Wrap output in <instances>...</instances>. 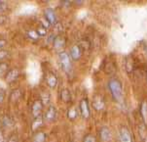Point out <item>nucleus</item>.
Wrapping results in <instances>:
<instances>
[{
  "label": "nucleus",
  "instance_id": "nucleus-1",
  "mask_svg": "<svg viewBox=\"0 0 147 142\" xmlns=\"http://www.w3.org/2000/svg\"><path fill=\"white\" fill-rule=\"evenodd\" d=\"M108 86L113 98L116 101H120L122 99V95H123V88H122V84L120 81L117 79H111L108 83Z\"/></svg>",
  "mask_w": 147,
  "mask_h": 142
},
{
  "label": "nucleus",
  "instance_id": "nucleus-2",
  "mask_svg": "<svg viewBox=\"0 0 147 142\" xmlns=\"http://www.w3.org/2000/svg\"><path fill=\"white\" fill-rule=\"evenodd\" d=\"M59 61H61V67L63 68V70L65 72H69L71 68V64H70V58L69 55L65 52H61L59 54Z\"/></svg>",
  "mask_w": 147,
  "mask_h": 142
},
{
  "label": "nucleus",
  "instance_id": "nucleus-3",
  "mask_svg": "<svg viewBox=\"0 0 147 142\" xmlns=\"http://www.w3.org/2000/svg\"><path fill=\"white\" fill-rule=\"evenodd\" d=\"M42 109H43V103H42V101L41 100H36L33 103L32 108H31L33 117H35V118H37V117H40Z\"/></svg>",
  "mask_w": 147,
  "mask_h": 142
},
{
  "label": "nucleus",
  "instance_id": "nucleus-4",
  "mask_svg": "<svg viewBox=\"0 0 147 142\" xmlns=\"http://www.w3.org/2000/svg\"><path fill=\"white\" fill-rule=\"evenodd\" d=\"M80 111L81 114L83 116V118L88 119L90 117V108H89V103L87 99H83L80 102Z\"/></svg>",
  "mask_w": 147,
  "mask_h": 142
},
{
  "label": "nucleus",
  "instance_id": "nucleus-5",
  "mask_svg": "<svg viewBox=\"0 0 147 142\" xmlns=\"http://www.w3.org/2000/svg\"><path fill=\"white\" fill-rule=\"evenodd\" d=\"M44 14H45L46 20L48 21L49 24H51V25L56 24V22H57V16H56V13H55V11H54L53 9L47 8L46 10H45Z\"/></svg>",
  "mask_w": 147,
  "mask_h": 142
},
{
  "label": "nucleus",
  "instance_id": "nucleus-6",
  "mask_svg": "<svg viewBox=\"0 0 147 142\" xmlns=\"http://www.w3.org/2000/svg\"><path fill=\"white\" fill-rule=\"evenodd\" d=\"M19 70L18 69H12L10 71L7 72V74H6V81L7 83H13V81H16L17 79L19 78Z\"/></svg>",
  "mask_w": 147,
  "mask_h": 142
},
{
  "label": "nucleus",
  "instance_id": "nucleus-7",
  "mask_svg": "<svg viewBox=\"0 0 147 142\" xmlns=\"http://www.w3.org/2000/svg\"><path fill=\"white\" fill-rule=\"evenodd\" d=\"M120 142H133L131 141V133L128 130V128H122L120 130Z\"/></svg>",
  "mask_w": 147,
  "mask_h": 142
},
{
  "label": "nucleus",
  "instance_id": "nucleus-8",
  "mask_svg": "<svg viewBox=\"0 0 147 142\" xmlns=\"http://www.w3.org/2000/svg\"><path fill=\"white\" fill-rule=\"evenodd\" d=\"M100 138L103 142H109L111 140L112 136L111 132L108 129V128H102L100 130Z\"/></svg>",
  "mask_w": 147,
  "mask_h": 142
},
{
  "label": "nucleus",
  "instance_id": "nucleus-9",
  "mask_svg": "<svg viewBox=\"0 0 147 142\" xmlns=\"http://www.w3.org/2000/svg\"><path fill=\"white\" fill-rule=\"evenodd\" d=\"M64 45H65V40H64L63 37L61 36H57L54 40V47L57 50H61L63 49Z\"/></svg>",
  "mask_w": 147,
  "mask_h": 142
},
{
  "label": "nucleus",
  "instance_id": "nucleus-10",
  "mask_svg": "<svg viewBox=\"0 0 147 142\" xmlns=\"http://www.w3.org/2000/svg\"><path fill=\"white\" fill-rule=\"evenodd\" d=\"M56 115H57V112H56V109H55V107L50 106L49 109L46 112L45 118L48 119V121H54V119H56Z\"/></svg>",
  "mask_w": 147,
  "mask_h": 142
},
{
  "label": "nucleus",
  "instance_id": "nucleus-11",
  "mask_svg": "<svg viewBox=\"0 0 147 142\" xmlns=\"http://www.w3.org/2000/svg\"><path fill=\"white\" fill-rule=\"evenodd\" d=\"M70 55L73 60H78L81 57V49L78 45H74L71 48Z\"/></svg>",
  "mask_w": 147,
  "mask_h": 142
},
{
  "label": "nucleus",
  "instance_id": "nucleus-12",
  "mask_svg": "<svg viewBox=\"0 0 147 142\" xmlns=\"http://www.w3.org/2000/svg\"><path fill=\"white\" fill-rule=\"evenodd\" d=\"M140 114H141V117H142L144 123L147 124V102L146 101H143L142 104H141Z\"/></svg>",
  "mask_w": 147,
  "mask_h": 142
},
{
  "label": "nucleus",
  "instance_id": "nucleus-13",
  "mask_svg": "<svg viewBox=\"0 0 147 142\" xmlns=\"http://www.w3.org/2000/svg\"><path fill=\"white\" fill-rule=\"evenodd\" d=\"M47 83H48L50 87H55L57 85V83H58V79L53 74H49L48 78H47Z\"/></svg>",
  "mask_w": 147,
  "mask_h": 142
},
{
  "label": "nucleus",
  "instance_id": "nucleus-14",
  "mask_svg": "<svg viewBox=\"0 0 147 142\" xmlns=\"http://www.w3.org/2000/svg\"><path fill=\"white\" fill-rule=\"evenodd\" d=\"M94 106L96 110H101L104 106V102L102 101V98H101V97H96V98L94 99Z\"/></svg>",
  "mask_w": 147,
  "mask_h": 142
},
{
  "label": "nucleus",
  "instance_id": "nucleus-15",
  "mask_svg": "<svg viewBox=\"0 0 147 142\" xmlns=\"http://www.w3.org/2000/svg\"><path fill=\"white\" fill-rule=\"evenodd\" d=\"M46 135L43 132H37L33 138V142H45Z\"/></svg>",
  "mask_w": 147,
  "mask_h": 142
},
{
  "label": "nucleus",
  "instance_id": "nucleus-16",
  "mask_svg": "<svg viewBox=\"0 0 147 142\" xmlns=\"http://www.w3.org/2000/svg\"><path fill=\"white\" fill-rule=\"evenodd\" d=\"M42 124V119L41 117H37V118H35V119H34L33 124H32V129L33 130H35V129L37 128H39Z\"/></svg>",
  "mask_w": 147,
  "mask_h": 142
},
{
  "label": "nucleus",
  "instance_id": "nucleus-17",
  "mask_svg": "<svg viewBox=\"0 0 147 142\" xmlns=\"http://www.w3.org/2000/svg\"><path fill=\"white\" fill-rule=\"evenodd\" d=\"M61 99H63V101H68L69 99H70V93H69V91L67 90V89H63V91H61Z\"/></svg>",
  "mask_w": 147,
  "mask_h": 142
},
{
  "label": "nucleus",
  "instance_id": "nucleus-18",
  "mask_svg": "<svg viewBox=\"0 0 147 142\" xmlns=\"http://www.w3.org/2000/svg\"><path fill=\"white\" fill-rule=\"evenodd\" d=\"M20 96H21V91H20V90H15V91H13L11 93L10 98H11L12 101L15 102V101H17L20 98Z\"/></svg>",
  "mask_w": 147,
  "mask_h": 142
},
{
  "label": "nucleus",
  "instance_id": "nucleus-19",
  "mask_svg": "<svg viewBox=\"0 0 147 142\" xmlns=\"http://www.w3.org/2000/svg\"><path fill=\"white\" fill-rule=\"evenodd\" d=\"M68 117L70 119H74L76 117V112H75V109L74 108H71L70 110L68 111Z\"/></svg>",
  "mask_w": 147,
  "mask_h": 142
},
{
  "label": "nucleus",
  "instance_id": "nucleus-20",
  "mask_svg": "<svg viewBox=\"0 0 147 142\" xmlns=\"http://www.w3.org/2000/svg\"><path fill=\"white\" fill-rule=\"evenodd\" d=\"M84 142H96V138L93 135H87L84 139Z\"/></svg>",
  "mask_w": 147,
  "mask_h": 142
},
{
  "label": "nucleus",
  "instance_id": "nucleus-21",
  "mask_svg": "<svg viewBox=\"0 0 147 142\" xmlns=\"http://www.w3.org/2000/svg\"><path fill=\"white\" fill-rule=\"evenodd\" d=\"M6 70H7V65L6 64H0V74L5 73Z\"/></svg>",
  "mask_w": 147,
  "mask_h": 142
},
{
  "label": "nucleus",
  "instance_id": "nucleus-22",
  "mask_svg": "<svg viewBox=\"0 0 147 142\" xmlns=\"http://www.w3.org/2000/svg\"><path fill=\"white\" fill-rule=\"evenodd\" d=\"M7 55H8L7 51H5V50H0V60L4 59L5 57H7Z\"/></svg>",
  "mask_w": 147,
  "mask_h": 142
},
{
  "label": "nucleus",
  "instance_id": "nucleus-23",
  "mask_svg": "<svg viewBox=\"0 0 147 142\" xmlns=\"http://www.w3.org/2000/svg\"><path fill=\"white\" fill-rule=\"evenodd\" d=\"M36 32H37V34H38V36H44V34L46 33V31H45L44 29L40 28V29H39L38 31H37Z\"/></svg>",
  "mask_w": 147,
  "mask_h": 142
},
{
  "label": "nucleus",
  "instance_id": "nucleus-24",
  "mask_svg": "<svg viewBox=\"0 0 147 142\" xmlns=\"http://www.w3.org/2000/svg\"><path fill=\"white\" fill-rule=\"evenodd\" d=\"M4 98H5V94H4V91L2 89H0V103L4 101Z\"/></svg>",
  "mask_w": 147,
  "mask_h": 142
},
{
  "label": "nucleus",
  "instance_id": "nucleus-25",
  "mask_svg": "<svg viewBox=\"0 0 147 142\" xmlns=\"http://www.w3.org/2000/svg\"><path fill=\"white\" fill-rule=\"evenodd\" d=\"M5 7H6V5H5V2L4 1H1V3H0V12L4 11Z\"/></svg>",
  "mask_w": 147,
  "mask_h": 142
},
{
  "label": "nucleus",
  "instance_id": "nucleus-26",
  "mask_svg": "<svg viewBox=\"0 0 147 142\" xmlns=\"http://www.w3.org/2000/svg\"><path fill=\"white\" fill-rule=\"evenodd\" d=\"M0 142H3V133H2L1 128H0Z\"/></svg>",
  "mask_w": 147,
  "mask_h": 142
},
{
  "label": "nucleus",
  "instance_id": "nucleus-27",
  "mask_svg": "<svg viewBox=\"0 0 147 142\" xmlns=\"http://www.w3.org/2000/svg\"><path fill=\"white\" fill-rule=\"evenodd\" d=\"M4 45H5V40H3V39H0V48L3 47Z\"/></svg>",
  "mask_w": 147,
  "mask_h": 142
},
{
  "label": "nucleus",
  "instance_id": "nucleus-28",
  "mask_svg": "<svg viewBox=\"0 0 147 142\" xmlns=\"http://www.w3.org/2000/svg\"><path fill=\"white\" fill-rule=\"evenodd\" d=\"M0 3H1V1H0Z\"/></svg>",
  "mask_w": 147,
  "mask_h": 142
},
{
  "label": "nucleus",
  "instance_id": "nucleus-29",
  "mask_svg": "<svg viewBox=\"0 0 147 142\" xmlns=\"http://www.w3.org/2000/svg\"><path fill=\"white\" fill-rule=\"evenodd\" d=\"M69 142H71V141H69Z\"/></svg>",
  "mask_w": 147,
  "mask_h": 142
}]
</instances>
